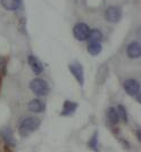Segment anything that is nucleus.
<instances>
[{"instance_id":"9b49d317","label":"nucleus","mask_w":141,"mask_h":152,"mask_svg":"<svg viewBox=\"0 0 141 152\" xmlns=\"http://www.w3.org/2000/svg\"><path fill=\"white\" fill-rule=\"evenodd\" d=\"M126 54H127V56L130 58H138V57H140L141 55L140 44L137 42V41L131 42L130 45L127 46V48H126Z\"/></svg>"},{"instance_id":"f257e3e1","label":"nucleus","mask_w":141,"mask_h":152,"mask_svg":"<svg viewBox=\"0 0 141 152\" xmlns=\"http://www.w3.org/2000/svg\"><path fill=\"white\" fill-rule=\"evenodd\" d=\"M41 120L37 117H27L23 119L18 126V134L21 137H27L40 127Z\"/></svg>"},{"instance_id":"f03ea898","label":"nucleus","mask_w":141,"mask_h":152,"mask_svg":"<svg viewBox=\"0 0 141 152\" xmlns=\"http://www.w3.org/2000/svg\"><path fill=\"white\" fill-rule=\"evenodd\" d=\"M30 88L33 91L34 95H37L39 97L46 96L49 93V86L47 84V81L41 79V78H35L30 83Z\"/></svg>"},{"instance_id":"7ed1b4c3","label":"nucleus","mask_w":141,"mask_h":152,"mask_svg":"<svg viewBox=\"0 0 141 152\" xmlns=\"http://www.w3.org/2000/svg\"><path fill=\"white\" fill-rule=\"evenodd\" d=\"M123 87L125 89L126 94L132 96L137 99V102H141V96H140V84L138 80L135 79H127L124 81Z\"/></svg>"},{"instance_id":"2eb2a0df","label":"nucleus","mask_w":141,"mask_h":152,"mask_svg":"<svg viewBox=\"0 0 141 152\" xmlns=\"http://www.w3.org/2000/svg\"><path fill=\"white\" fill-rule=\"evenodd\" d=\"M107 76H108V68L107 65H103L100 66L99 70H98V73H97V81L99 84H104L107 79Z\"/></svg>"},{"instance_id":"6ab92c4d","label":"nucleus","mask_w":141,"mask_h":152,"mask_svg":"<svg viewBox=\"0 0 141 152\" xmlns=\"http://www.w3.org/2000/svg\"><path fill=\"white\" fill-rule=\"evenodd\" d=\"M6 72V61L4 57L0 56V75H5Z\"/></svg>"},{"instance_id":"9d476101","label":"nucleus","mask_w":141,"mask_h":152,"mask_svg":"<svg viewBox=\"0 0 141 152\" xmlns=\"http://www.w3.org/2000/svg\"><path fill=\"white\" fill-rule=\"evenodd\" d=\"M27 107L31 112H34V113H40V112H43L46 109V104L43 101H41L40 99H34L29 102Z\"/></svg>"},{"instance_id":"dca6fc26","label":"nucleus","mask_w":141,"mask_h":152,"mask_svg":"<svg viewBox=\"0 0 141 152\" xmlns=\"http://www.w3.org/2000/svg\"><path fill=\"white\" fill-rule=\"evenodd\" d=\"M87 40H89V42H91V41H98V42H100L103 40V33H101V31L98 30V29L90 30Z\"/></svg>"},{"instance_id":"f8f14e48","label":"nucleus","mask_w":141,"mask_h":152,"mask_svg":"<svg viewBox=\"0 0 141 152\" xmlns=\"http://www.w3.org/2000/svg\"><path fill=\"white\" fill-rule=\"evenodd\" d=\"M107 119H108V121L111 122L113 126H115V125L119 124V114H117L116 107H111L107 109Z\"/></svg>"},{"instance_id":"0eeeda50","label":"nucleus","mask_w":141,"mask_h":152,"mask_svg":"<svg viewBox=\"0 0 141 152\" xmlns=\"http://www.w3.org/2000/svg\"><path fill=\"white\" fill-rule=\"evenodd\" d=\"M105 17H106V20L108 22L111 23L119 22V20L122 18V10L119 7H115V6L108 7L105 12Z\"/></svg>"},{"instance_id":"6e6552de","label":"nucleus","mask_w":141,"mask_h":152,"mask_svg":"<svg viewBox=\"0 0 141 152\" xmlns=\"http://www.w3.org/2000/svg\"><path fill=\"white\" fill-rule=\"evenodd\" d=\"M27 62H29V65H30L31 70L33 71L34 75L39 76V75H41L43 72V65H42V63L39 61L35 56L30 55L27 57Z\"/></svg>"},{"instance_id":"aec40b11","label":"nucleus","mask_w":141,"mask_h":152,"mask_svg":"<svg viewBox=\"0 0 141 152\" xmlns=\"http://www.w3.org/2000/svg\"><path fill=\"white\" fill-rule=\"evenodd\" d=\"M135 134H137V138H138V141L140 142V141H141V137H140V130L138 129V130H137V132H135Z\"/></svg>"},{"instance_id":"39448f33","label":"nucleus","mask_w":141,"mask_h":152,"mask_svg":"<svg viewBox=\"0 0 141 152\" xmlns=\"http://www.w3.org/2000/svg\"><path fill=\"white\" fill-rule=\"evenodd\" d=\"M68 69L71 71V73L73 75L76 81L80 84V86H83L84 84V71H83V66L80 63H72L68 65Z\"/></svg>"},{"instance_id":"a211bd4d","label":"nucleus","mask_w":141,"mask_h":152,"mask_svg":"<svg viewBox=\"0 0 141 152\" xmlns=\"http://www.w3.org/2000/svg\"><path fill=\"white\" fill-rule=\"evenodd\" d=\"M116 110H117V114H119V120H122L124 124H126L127 122V113H126L125 107H123L122 104H119V107H116Z\"/></svg>"},{"instance_id":"ddd939ff","label":"nucleus","mask_w":141,"mask_h":152,"mask_svg":"<svg viewBox=\"0 0 141 152\" xmlns=\"http://www.w3.org/2000/svg\"><path fill=\"white\" fill-rule=\"evenodd\" d=\"M1 5L7 10H16L21 6V0H1Z\"/></svg>"},{"instance_id":"f3484780","label":"nucleus","mask_w":141,"mask_h":152,"mask_svg":"<svg viewBox=\"0 0 141 152\" xmlns=\"http://www.w3.org/2000/svg\"><path fill=\"white\" fill-rule=\"evenodd\" d=\"M88 148L93 152H99V148H98V132H95L93 135L91 136L89 141H88Z\"/></svg>"},{"instance_id":"1a4fd4ad","label":"nucleus","mask_w":141,"mask_h":152,"mask_svg":"<svg viewBox=\"0 0 141 152\" xmlns=\"http://www.w3.org/2000/svg\"><path fill=\"white\" fill-rule=\"evenodd\" d=\"M77 109V103L72 102V101H65L64 105H63V110L60 111V115L61 117H69L75 113Z\"/></svg>"},{"instance_id":"423d86ee","label":"nucleus","mask_w":141,"mask_h":152,"mask_svg":"<svg viewBox=\"0 0 141 152\" xmlns=\"http://www.w3.org/2000/svg\"><path fill=\"white\" fill-rule=\"evenodd\" d=\"M0 137L4 140L5 144L9 148H15L16 146V140L14 137V133L9 127H5L0 130Z\"/></svg>"},{"instance_id":"20e7f679","label":"nucleus","mask_w":141,"mask_h":152,"mask_svg":"<svg viewBox=\"0 0 141 152\" xmlns=\"http://www.w3.org/2000/svg\"><path fill=\"white\" fill-rule=\"evenodd\" d=\"M90 28L85 24V23H77L75 24L74 29H73V34L76 40L79 41H84L88 38Z\"/></svg>"},{"instance_id":"4468645a","label":"nucleus","mask_w":141,"mask_h":152,"mask_svg":"<svg viewBox=\"0 0 141 152\" xmlns=\"http://www.w3.org/2000/svg\"><path fill=\"white\" fill-rule=\"evenodd\" d=\"M101 49H103L101 44L98 42V41H91L89 45H88V52L92 56H97L98 54L101 52Z\"/></svg>"}]
</instances>
